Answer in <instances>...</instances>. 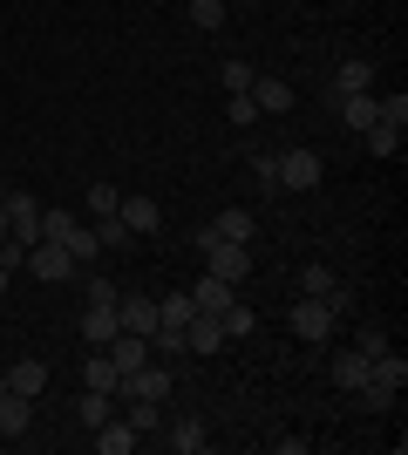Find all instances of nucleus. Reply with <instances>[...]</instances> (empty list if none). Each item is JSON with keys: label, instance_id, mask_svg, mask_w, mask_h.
<instances>
[{"label": "nucleus", "instance_id": "27", "mask_svg": "<svg viewBox=\"0 0 408 455\" xmlns=\"http://www.w3.org/2000/svg\"><path fill=\"white\" fill-rule=\"evenodd\" d=\"M130 238H136V231L123 225L116 211H109V218H96V245H102V251H123V245H130Z\"/></svg>", "mask_w": 408, "mask_h": 455}, {"label": "nucleus", "instance_id": "11", "mask_svg": "<svg viewBox=\"0 0 408 455\" xmlns=\"http://www.w3.org/2000/svg\"><path fill=\"white\" fill-rule=\"evenodd\" d=\"M116 218H123V225L136 231V238L164 225V211H156V197H143V190H136V197H123V204H116Z\"/></svg>", "mask_w": 408, "mask_h": 455}, {"label": "nucleus", "instance_id": "8", "mask_svg": "<svg viewBox=\"0 0 408 455\" xmlns=\"http://www.w3.org/2000/svg\"><path fill=\"white\" fill-rule=\"evenodd\" d=\"M116 313H123V333H143V340L156 333V299H143V292H123Z\"/></svg>", "mask_w": 408, "mask_h": 455}, {"label": "nucleus", "instance_id": "37", "mask_svg": "<svg viewBox=\"0 0 408 455\" xmlns=\"http://www.w3.org/2000/svg\"><path fill=\"white\" fill-rule=\"evenodd\" d=\"M123 292H116V279H89V306H116Z\"/></svg>", "mask_w": 408, "mask_h": 455}, {"label": "nucleus", "instance_id": "25", "mask_svg": "<svg viewBox=\"0 0 408 455\" xmlns=\"http://www.w3.org/2000/svg\"><path fill=\"white\" fill-rule=\"evenodd\" d=\"M354 89H374L368 61H340V68H333V95H354Z\"/></svg>", "mask_w": 408, "mask_h": 455}, {"label": "nucleus", "instance_id": "32", "mask_svg": "<svg viewBox=\"0 0 408 455\" xmlns=\"http://www.w3.org/2000/svg\"><path fill=\"white\" fill-rule=\"evenodd\" d=\"M68 225H76L68 211H41V245H61V238H68Z\"/></svg>", "mask_w": 408, "mask_h": 455}, {"label": "nucleus", "instance_id": "40", "mask_svg": "<svg viewBox=\"0 0 408 455\" xmlns=\"http://www.w3.org/2000/svg\"><path fill=\"white\" fill-rule=\"evenodd\" d=\"M0 395H7V367H0Z\"/></svg>", "mask_w": 408, "mask_h": 455}, {"label": "nucleus", "instance_id": "16", "mask_svg": "<svg viewBox=\"0 0 408 455\" xmlns=\"http://www.w3.org/2000/svg\"><path fill=\"white\" fill-rule=\"evenodd\" d=\"M212 231H218V238H232V245H252V238H259V218H252V211H218Z\"/></svg>", "mask_w": 408, "mask_h": 455}, {"label": "nucleus", "instance_id": "41", "mask_svg": "<svg viewBox=\"0 0 408 455\" xmlns=\"http://www.w3.org/2000/svg\"><path fill=\"white\" fill-rule=\"evenodd\" d=\"M0 292H7V266H0Z\"/></svg>", "mask_w": 408, "mask_h": 455}, {"label": "nucleus", "instance_id": "15", "mask_svg": "<svg viewBox=\"0 0 408 455\" xmlns=\"http://www.w3.org/2000/svg\"><path fill=\"white\" fill-rule=\"evenodd\" d=\"M136 442H143V435H136V428H130L123 415H109V421L96 428V449H102V455H130Z\"/></svg>", "mask_w": 408, "mask_h": 455}, {"label": "nucleus", "instance_id": "38", "mask_svg": "<svg viewBox=\"0 0 408 455\" xmlns=\"http://www.w3.org/2000/svg\"><path fill=\"white\" fill-rule=\"evenodd\" d=\"M252 177H259V190H279V177H272V156H252Z\"/></svg>", "mask_w": 408, "mask_h": 455}, {"label": "nucleus", "instance_id": "13", "mask_svg": "<svg viewBox=\"0 0 408 455\" xmlns=\"http://www.w3.org/2000/svg\"><path fill=\"white\" fill-rule=\"evenodd\" d=\"M28 428H35V401L7 387V395H0V435H28Z\"/></svg>", "mask_w": 408, "mask_h": 455}, {"label": "nucleus", "instance_id": "42", "mask_svg": "<svg viewBox=\"0 0 408 455\" xmlns=\"http://www.w3.org/2000/svg\"><path fill=\"white\" fill-rule=\"evenodd\" d=\"M0 197H7V184H0Z\"/></svg>", "mask_w": 408, "mask_h": 455}, {"label": "nucleus", "instance_id": "35", "mask_svg": "<svg viewBox=\"0 0 408 455\" xmlns=\"http://www.w3.org/2000/svg\"><path fill=\"white\" fill-rule=\"evenodd\" d=\"M354 347L374 361V354H388V333H381V326H361V333H354Z\"/></svg>", "mask_w": 408, "mask_h": 455}, {"label": "nucleus", "instance_id": "20", "mask_svg": "<svg viewBox=\"0 0 408 455\" xmlns=\"http://www.w3.org/2000/svg\"><path fill=\"white\" fill-rule=\"evenodd\" d=\"M245 95L259 102V116H266V109H292V89L279 76H252V89H245Z\"/></svg>", "mask_w": 408, "mask_h": 455}, {"label": "nucleus", "instance_id": "29", "mask_svg": "<svg viewBox=\"0 0 408 455\" xmlns=\"http://www.w3.org/2000/svg\"><path fill=\"white\" fill-rule=\"evenodd\" d=\"M333 285H340V279H333V266H307V272H300V292H307V299H327Z\"/></svg>", "mask_w": 408, "mask_h": 455}, {"label": "nucleus", "instance_id": "1", "mask_svg": "<svg viewBox=\"0 0 408 455\" xmlns=\"http://www.w3.org/2000/svg\"><path fill=\"white\" fill-rule=\"evenodd\" d=\"M272 177H279V190H320V177H327V164H320V150H279L272 156Z\"/></svg>", "mask_w": 408, "mask_h": 455}, {"label": "nucleus", "instance_id": "9", "mask_svg": "<svg viewBox=\"0 0 408 455\" xmlns=\"http://www.w3.org/2000/svg\"><path fill=\"white\" fill-rule=\"evenodd\" d=\"M164 428H171V435H164V442H171V455H197L204 442H212V428H204L197 415H177V421H164Z\"/></svg>", "mask_w": 408, "mask_h": 455}, {"label": "nucleus", "instance_id": "28", "mask_svg": "<svg viewBox=\"0 0 408 455\" xmlns=\"http://www.w3.org/2000/svg\"><path fill=\"white\" fill-rule=\"evenodd\" d=\"M374 123H381V130H388V136H408V95H388Z\"/></svg>", "mask_w": 408, "mask_h": 455}, {"label": "nucleus", "instance_id": "14", "mask_svg": "<svg viewBox=\"0 0 408 455\" xmlns=\"http://www.w3.org/2000/svg\"><path fill=\"white\" fill-rule=\"evenodd\" d=\"M368 380H374V387H388V395H402V387H408V361L388 347V354H374V361H368Z\"/></svg>", "mask_w": 408, "mask_h": 455}, {"label": "nucleus", "instance_id": "22", "mask_svg": "<svg viewBox=\"0 0 408 455\" xmlns=\"http://www.w3.org/2000/svg\"><path fill=\"white\" fill-rule=\"evenodd\" d=\"M123 421H130L136 435H156L164 428V401H123Z\"/></svg>", "mask_w": 408, "mask_h": 455}, {"label": "nucleus", "instance_id": "21", "mask_svg": "<svg viewBox=\"0 0 408 455\" xmlns=\"http://www.w3.org/2000/svg\"><path fill=\"white\" fill-rule=\"evenodd\" d=\"M76 415H82V428H102V421L116 415V395H102V387H82Z\"/></svg>", "mask_w": 408, "mask_h": 455}, {"label": "nucleus", "instance_id": "6", "mask_svg": "<svg viewBox=\"0 0 408 455\" xmlns=\"http://www.w3.org/2000/svg\"><path fill=\"white\" fill-rule=\"evenodd\" d=\"M76 326H82V340H89V347H109L123 333V313H116V306H82Z\"/></svg>", "mask_w": 408, "mask_h": 455}, {"label": "nucleus", "instance_id": "36", "mask_svg": "<svg viewBox=\"0 0 408 455\" xmlns=\"http://www.w3.org/2000/svg\"><path fill=\"white\" fill-rule=\"evenodd\" d=\"M361 136H368V150H374V156H395V150H402V136H388L381 123H374V130H361Z\"/></svg>", "mask_w": 408, "mask_h": 455}, {"label": "nucleus", "instance_id": "12", "mask_svg": "<svg viewBox=\"0 0 408 455\" xmlns=\"http://www.w3.org/2000/svg\"><path fill=\"white\" fill-rule=\"evenodd\" d=\"M102 354L116 361V374H136V367L150 361V340H143V333H116V340L102 347Z\"/></svg>", "mask_w": 408, "mask_h": 455}, {"label": "nucleus", "instance_id": "18", "mask_svg": "<svg viewBox=\"0 0 408 455\" xmlns=\"http://www.w3.org/2000/svg\"><path fill=\"white\" fill-rule=\"evenodd\" d=\"M232 292H238V285H225V279H212V272H204V279L191 285V306H197V313H225V306H232Z\"/></svg>", "mask_w": 408, "mask_h": 455}, {"label": "nucleus", "instance_id": "30", "mask_svg": "<svg viewBox=\"0 0 408 455\" xmlns=\"http://www.w3.org/2000/svg\"><path fill=\"white\" fill-rule=\"evenodd\" d=\"M82 204H89V218H109V211L123 204V190H116V184H89V197H82Z\"/></svg>", "mask_w": 408, "mask_h": 455}, {"label": "nucleus", "instance_id": "23", "mask_svg": "<svg viewBox=\"0 0 408 455\" xmlns=\"http://www.w3.org/2000/svg\"><path fill=\"white\" fill-rule=\"evenodd\" d=\"M218 326H225V340H245V333H252V326H259V313H252V306H245V299H232V306H225V313H218Z\"/></svg>", "mask_w": 408, "mask_h": 455}, {"label": "nucleus", "instance_id": "5", "mask_svg": "<svg viewBox=\"0 0 408 455\" xmlns=\"http://www.w3.org/2000/svg\"><path fill=\"white\" fill-rule=\"evenodd\" d=\"M20 272H35V279L61 285V279H68V272H76V259H68V251H61V245H28V266H20Z\"/></svg>", "mask_w": 408, "mask_h": 455}, {"label": "nucleus", "instance_id": "2", "mask_svg": "<svg viewBox=\"0 0 408 455\" xmlns=\"http://www.w3.org/2000/svg\"><path fill=\"white\" fill-rule=\"evenodd\" d=\"M204 272L212 279H225V285H238V279H252V245H232V238H204Z\"/></svg>", "mask_w": 408, "mask_h": 455}, {"label": "nucleus", "instance_id": "4", "mask_svg": "<svg viewBox=\"0 0 408 455\" xmlns=\"http://www.w3.org/2000/svg\"><path fill=\"white\" fill-rule=\"evenodd\" d=\"M286 326L300 333V340H313V347H320V340L333 333V326H340V313H333L327 299H307V292H300V306L286 313Z\"/></svg>", "mask_w": 408, "mask_h": 455}, {"label": "nucleus", "instance_id": "34", "mask_svg": "<svg viewBox=\"0 0 408 455\" xmlns=\"http://www.w3.org/2000/svg\"><path fill=\"white\" fill-rule=\"evenodd\" d=\"M218 82H225V95H238V89H252V68H245V61H225Z\"/></svg>", "mask_w": 408, "mask_h": 455}, {"label": "nucleus", "instance_id": "24", "mask_svg": "<svg viewBox=\"0 0 408 455\" xmlns=\"http://www.w3.org/2000/svg\"><path fill=\"white\" fill-rule=\"evenodd\" d=\"M191 292H164V299H156V326H191Z\"/></svg>", "mask_w": 408, "mask_h": 455}, {"label": "nucleus", "instance_id": "31", "mask_svg": "<svg viewBox=\"0 0 408 455\" xmlns=\"http://www.w3.org/2000/svg\"><path fill=\"white\" fill-rule=\"evenodd\" d=\"M225 116H232V130H252V123H259V102H252L245 89H238L232 102H225Z\"/></svg>", "mask_w": 408, "mask_h": 455}, {"label": "nucleus", "instance_id": "3", "mask_svg": "<svg viewBox=\"0 0 408 455\" xmlns=\"http://www.w3.org/2000/svg\"><path fill=\"white\" fill-rule=\"evenodd\" d=\"M116 401H171V367H164V361H143L136 374L116 380Z\"/></svg>", "mask_w": 408, "mask_h": 455}, {"label": "nucleus", "instance_id": "33", "mask_svg": "<svg viewBox=\"0 0 408 455\" xmlns=\"http://www.w3.org/2000/svg\"><path fill=\"white\" fill-rule=\"evenodd\" d=\"M191 20L212 35V28H225V0H191Z\"/></svg>", "mask_w": 408, "mask_h": 455}, {"label": "nucleus", "instance_id": "7", "mask_svg": "<svg viewBox=\"0 0 408 455\" xmlns=\"http://www.w3.org/2000/svg\"><path fill=\"white\" fill-rule=\"evenodd\" d=\"M333 387H340V395H361V387H368V354H361V347H340V354H333Z\"/></svg>", "mask_w": 408, "mask_h": 455}, {"label": "nucleus", "instance_id": "17", "mask_svg": "<svg viewBox=\"0 0 408 455\" xmlns=\"http://www.w3.org/2000/svg\"><path fill=\"white\" fill-rule=\"evenodd\" d=\"M116 361L102 354V347H89V361H82V387H102V395H116Z\"/></svg>", "mask_w": 408, "mask_h": 455}, {"label": "nucleus", "instance_id": "19", "mask_svg": "<svg viewBox=\"0 0 408 455\" xmlns=\"http://www.w3.org/2000/svg\"><path fill=\"white\" fill-rule=\"evenodd\" d=\"M7 387H14V395H28V401H35L41 387H48V361H14V367H7Z\"/></svg>", "mask_w": 408, "mask_h": 455}, {"label": "nucleus", "instance_id": "26", "mask_svg": "<svg viewBox=\"0 0 408 455\" xmlns=\"http://www.w3.org/2000/svg\"><path fill=\"white\" fill-rule=\"evenodd\" d=\"M61 251H68V259H76V266H89V259H96V225H68V238H61Z\"/></svg>", "mask_w": 408, "mask_h": 455}, {"label": "nucleus", "instance_id": "39", "mask_svg": "<svg viewBox=\"0 0 408 455\" xmlns=\"http://www.w3.org/2000/svg\"><path fill=\"white\" fill-rule=\"evenodd\" d=\"M0 238H7V197H0Z\"/></svg>", "mask_w": 408, "mask_h": 455}, {"label": "nucleus", "instance_id": "10", "mask_svg": "<svg viewBox=\"0 0 408 455\" xmlns=\"http://www.w3.org/2000/svg\"><path fill=\"white\" fill-rule=\"evenodd\" d=\"M333 102H340V123H348V130H374V116H381V102H374V89L333 95Z\"/></svg>", "mask_w": 408, "mask_h": 455}]
</instances>
